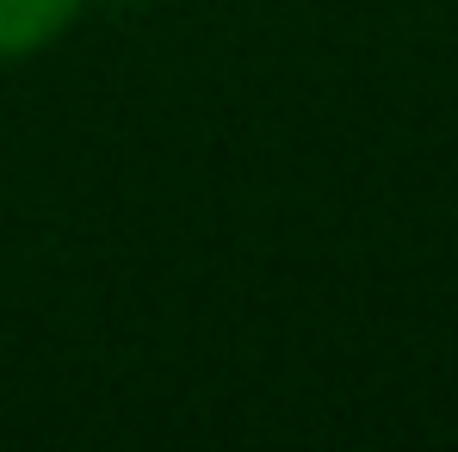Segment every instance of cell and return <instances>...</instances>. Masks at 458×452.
<instances>
[{
  "label": "cell",
  "mask_w": 458,
  "mask_h": 452,
  "mask_svg": "<svg viewBox=\"0 0 458 452\" xmlns=\"http://www.w3.org/2000/svg\"><path fill=\"white\" fill-rule=\"evenodd\" d=\"M81 0H0V56H19L31 44H44L56 25H69Z\"/></svg>",
  "instance_id": "obj_1"
}]
</instances>
